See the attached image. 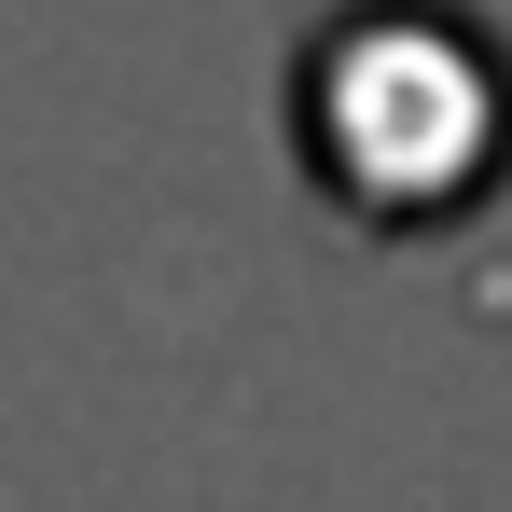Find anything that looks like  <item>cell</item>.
Returning <instances> with one entry per match:
<instances>
[{"instance_id":"cell-1","label":"cell","mask_w":512,"mask_h":512,"mask_svg":"<svg viewBox=\"0 0 512 512\" xmlns=\"http://www.w3.org/2000/svg\"><path fill=\"white\" fill-rule=\"evenodd\" d=\"M305 153H333L360 208H457L499 153V70L443 14H346L305 56Z\"/></svg>"}]
</instances>
